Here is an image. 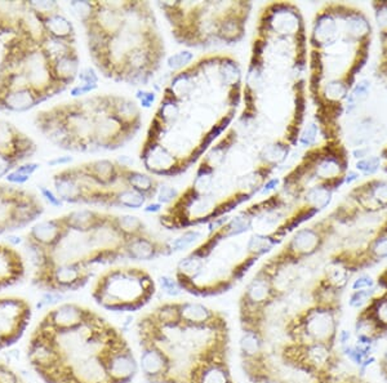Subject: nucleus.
I'll use <instances>...</instances> for the list:
<instances>
[{
	"mask_svg": "<svg viewBox=\"0 0 387 383\" xmlns=\"http://www.w3.org/2000/svg\"><path fill=\"white\" fill-rule=\"evenodd\" d=\"M139 368L146 383H238L231 364V328L223 312L172 300L136 324Z\"/></svg>",
	"mask_w": 387,
	"mask_h": 383,
	"instance_id": "f257e3e1",
	"label": "nucleus"
},
{
	"mask_svg": "<svg viewBox=\"0 0 387 383\" xmlns=\"http://www.w3.org/2000/svg\"><path fill=\"white\" fill-rule=\"evenodd\" d=\"M27 357L45 383H132L140 373L123 332L75 302L45 313L31 334Z\"/></svg>",
	"mask_w": 387,
	"mask_h": 383,
	"instance_id": "f03ea898",
	"label": "nucleus"
},
{
	"mask_svg": "<svg viewBox=\"0 0 387 383\" xmlns=\"http://www.w3.org/2000/svg\"><path fill=\"white\" fill-rule=\"evenodd\" d=\"M157 291V283L146 268L118 266L97 277L92 298L106 311L131 313L145 309L154 300Z\"/></svg>",
	"mask_w": 387,
	"mask_h": 383,
	"instance_id": "7ed1b4c3",
	"label": "nucleus"
},
{
	"mask_svg": "<svg viewBox=\"0 0 387 383\" xmlns=\"http://www.w3.org/2000/svg\"><path fill=\"white\" fill-rule=\"evenodd\" d=\"M342 309L311 302L296 312L284 325L285 341L294 345L337 348Z\"/></svg>",
	"mask_w": 387,
	"mask_h": 383,
	"instance_id": "20e7f679",
	"label": "nucleus"
},
{
	"mask_svg": "<svg viewBox=\"0 0 387 383\" xmlns=\"http://www.w3.org/2000/svg\"><path fill=\"white\" fill-rule=\"evenodd\" d=\"M283 298L284 295L274 286L273 280L257 271L239 297L240 333L266 336L270 310Z\"/></svg>",
	"mask_w": 387,
	"mask_h": 383,
	"instance_id": "39448f33",
	"label": "nucleus"
},
{
	"mask_svg": "<svg viewBox=\"0 0 387 383\" xmlns=\"http://www.w3.org/2000/svg\"><path fill=\"white\" fill-rule=\"evenodd\" d=\"M279 361L294 375L308 377L311 383H324L335 378L340 366L337 348L283 342L278 348Z\"/></svg>",
	"mask_w": 387,
	"mask_h": 383,
	"instance_id": "423d86ee",
	"label": "nucleus"
},
{
	"mask_svg": "<svg viewBox=\"0 0 387 383\" xmlns=\"http://www.w3.org/2000/svg\"><path fill=\"white\" fill-rule=\"evenodd\" d=\"M93 277L92 268L80 265H56L35 271L33 284L45 292H78L88 284Z\"/></svg>",
	"mask_w": 387,
	"mask_h": 383,
	"instance_id": "0eeeda50",
	"label": "nucleus"
},
{
	"mask_svg": "<svg viewBox=\"0 0 387 383\" xmlns=\"http://www.w3.org/2000/svg\"><path fill=\"white\" fill-rule=\"evenodd\" d=\"M31 319V306L19 297H0V336L6 348L16 345Z\"/></svg>",
	"mask_w": 387,
	"mask_h": 383,
	"instance_id": "6e6552de",
	"label": "nucleus"
},
{
	"mask_svg": "<svg viewBox=\"0 0 387 383\" xmlns=\"http://www.w3.org/2000/svg\"><path fill=\"white\" fill-rule=\"evenodd\" d=\"M57 108L61 114L62 119L68 129L70 131L72 138L77 143V152H95L93 150V131L96 119L87 114L77 99L72 102L60 104Z\"/></svg>",
	"mask_w": 387,
	"mask_h": 383,
	"instance_id": "1a4fd4ad",
	"label": "nucleus"
},
{
	"mask_svg": "<svg viewBox=\"0 0 387 383\" xmlns=\"http://www.w3.org/2000/svg\"><path fill=\"white\" fill-rule=\"evenodd\" d=\"M140 159L151 176L175 177L189 170L187 161L177 158L161 142L142 146Z\"/></svg>",
	"mask_w": 387,
	"mask_h": 383,
	"instance_id": "9d476101",
	"label": "nucleus"
},
{
	"mask_svg": "<svg viewBox=\"0 0 387 383\" xmlns=\"http://www.w3.org/2000/svg\"><path fill=\"white\" fill-rule=\"evenodd\" d=\"M131 128L120 123L114 115L102 116L97 119L93 131V150L114 152L124 147L136 136Z\"/></svg>",
	"mask_w": 387,
	"mask_h": 383,
	"instance_id": "9b49d317",
	"label": "nucleus"
},
{
	"mask_svg": "<svg viewBox=\"0 0 387 383\" xmlns=\"http://www.w3.org/2000/svg\"><path fill=\"white\" fill-rule=\"evenodd\" d=\"M35 125L38 131L56 147L66 152H77L75 140L65 124L57 106L40 111L35 116Z\"/></svg>",
	"mask_w": 387,
	"mask_h": 383,
	"instance_id": "f8f14e48",
	"label": "nucleus"
},
{
	"mask_svg": "<svg viewBox=\"0 0 387 383\" xmlns=\"http://www.w3.org/2000/svg\"><path fill=\"white\" fill-rule=\"evenodd\" d=\"M0 152H8L22 164L35 155L36 143L16 125L0 120Z\"/></svg>",
	"mask_w": 387,
	"mask_h": 383,
	"instance_id": "ddd939ff",
	"label": "nucleus"
},
{
	"mask_svg": "<svg viewBox=\"0 0 387 383\" xmlns=\"http://www.w3.org/2000/svg\"><path fill=\"white\" fill-rule=\"evenodd\" d=\"M171 254H173L171 243L154 238L151 232L129 239L125 244V257L129 261H154Z\"/></svg>",
	"mask_w": 387,
	"mask_h": 383,
	"instance_id": "4468645a",
	"label": "nucleus"
},
{
	"mask_svg": "<svg viewBox=\"0 0 387 383\" xmlns=\"http://www.w3.org/2000/svg\"><path fill=\"white\" fill-rule=\"evenodd\" d=\"M89 25H93L107 38L116 35L124 26L123 1H97L96 15Z\"/></svg>",
	"mask_w": 387,
	"mask_h": 383,
	"instance_id": "2eb2a0df",
	"label": "nucleus"
},
{
	"mask_svg": "<svg viewBox=\"0 0 387 383\" xmlns=\"http://www.w3.org/2000/svg\"><path fill=\"white\" fill-rule=\"evenodd\" d=\"M114 214L105 213L96 209H77L62 215V221L70 231L89 234L110 222Z\"/></svg>",
	"mask_w": 387,
	"mask_h": 383,
	"instance_id": "dca6fc26",
	"label": "nucleus"
},
{
	"mask_svg": "<svg viewBox=\"0 0 387 383\" xmlns=\"http://www.w3.org/2000/svg\"><path fill=\"white\" fill-rule=\"evenodd\" d=\"M25 277L21 254L8 244L0 243V292L19 283Z\"/></svg>",
	"mask_w": 387,
	"mask_h": 383,
	"instance_id": "f3484780",
	"label": "nucleus"
},
{
	"mask_svg": "<svg viewBox=\"0 0 387 383\" xmlns=\"http://www.w3.org/2000/svg\"><path fill=\"white\" fill-rule=\"evenodd\" d=\"M79 167L81 172L100 188H113L120 182V165L116 161L100 159L84 163Z\"/></svg>",
	"mask_w": 387,
	"mask_h": 383,
	"instance_id": "a211bd4d",
	"label": "nucleus"
},
{
	"mask_svg": "<svg viewBox=\"0 0 387 383\" xmlns=\"http://www.w3.org/2000/svg\"><path fill=\"white\" fill-rule=\"evenodd\" d=\"M45 212V206L34 194L22 190L18 195L12 211V220L15 230H21L36 220Z\"/></svg>",
	"mask_w": 387,
	"mask_h": 383,
	"instance_id": "6ab92c4d",
	"label": "nucleus"
},
{
	"mask_svg": "<svg viewBox=\"0 0 387 383\" xmlns=\"http://www.w3.org/2000/svg\"><path fill=\"white\" fill-rule=\"evenodd\" d=\"M69 229L62 221L61 217L39 221L29 230L27 236L43 245L48 250H53L69 234Z\"/></svg>",
	"mask_w": 387,
	"mask_h": 383,
	"instance_id": "aec40b11",
	"label": "nucleus"
},
{
	"mask_svg": "<svg viewBox=\"0 0 387 383\" xmlns=\"http://www.w3.org/2000/svg\"><path fill=\"white\" fill-rule=\"evenodd\" d=\"M120 184L124 188H131L133 191L139 193L140 195L145 196L146 200L157 197L159 188L163 185L159 179L152 177L151 174L142 173L140 170L123 167V165H120Z\"/></svg>",
	"mask_w": 387,
	"mask_h": 383,
	"instance_id": "412c9836",
	"label": "nucleus"
},
{
	"mask_svg": "<svg viewBox=\"0 0 387 383\" xmlns=\"http://www.w3.org/2000/svg\"><path fill=\"white\" fill-rule=\"evenodd\" d=\"M30 12L40 22V25L43 27V30H45L47 35L52 36V38H56V39H61V40L69 42V43H72V44L77 43L75 27L72 25L70 19L62 13L61 10L56 12V13H51V15H42V13L33 12V10H30Z\"/></svg>",
	"mask_w": 387,
	"mask_h": 383,
	"instance_id": "4be33fe9",
	"label": "nucleus"
},
{
	"mask_svg": "<svg viewBox=\"0 0 387 383\" xmlns=\"http://www.w3.org/2000/svg\"><path fill=\"white\" fill-rule=\"evenodd\" d=\"M43 102L45 99L31 88L0 93V111L6 113H27Z\"/></svg>",
	"mask_w": 387,
	"mask_h": 383,
	"instance_id": "5701e85b",
	"label": "nucleus"
},
{
	"mask_svg": "<svg viewBox=\"0 0 387 383\" xmlns=\"http://www.w3.org/2000/svg\"><path fill=\"white\" fill-rule=\"evenodd\" d=\"M340 36V27L332 12H322L314 22L311 44L317 48H326L335 44Z\"/></svg>",
	"mask_w": 387,
	"mask_h": 383,
	"instance_id": "b1692460",
	"label": "nucleus"
},
{
	"mask_svg": "<svg viewBox=\"0 0 387 383\" xmlns=\"http://www.w3.org/2000/svg\"><path fill=\"white\" fill-rule=\"evenodd\" d=\"M110 114L136 133L141 129V107L134 99L114 95V102Z\"/></svg>",
	"mask_w": 387,
	"mask_h": 383,
	"instance_id": "393cba45",
	"label": "nucleus"
},
{
	"mask_svg": "<svg viewBox=\"0 0 387 383\" xmlns=\"http://www.w3.org/2000/svg\"><path fill=\"white\" fill-rule=\"evenodd\" d=\"M52 72L56 81L66 88L78 79L80 72V58L78 51L63 56L52 63Z\"/></svg>",
	"mask_w": 387,
	"mask_h": 383,
	"instance_id": "a878e982",
	"label": "nucleus"
},
{
	"mask_svg": "<svg viewBox=\"0 0 387 383\" xmlns=\"http://www.w3.org/2000/svg\"><path fill=\"white\" fill-rule=\"evenodd\" d=\"M38 44L43 49V52L47 54V57L51 60V63L61 58L63 56H68V54L78 51L77 45L61 40V39H56L52 36L47 35L45 33L38 39Z\"/></svg>",
	"mask_w": 387,
	"mask_h": 383,
	"instance_id": "bb28decb",
	"label": "nucleus"
},
{
	"mask_svg": "<svg viewBox=\"0 0 387 383\" xmlns=\"http://www.w3.org/2000/svg\"><path fill=\"white\" fill-rule=\"evenodd\" d=\"M113 221H114L116 229L122 232L128 241L133 239V238H137V236L150 234L148 226L137 215H132V214L114 215Z\"/></svg>",
	"mask_w": 387,
	"mask_h": 383,
	"instance_id": "cd10ccee",
	"label": "nucleus"
},
{
	"mask_svg": "<svg viewBox=\"0 0 387 383\" xmlns=\"http://www.w3.org/2000/svg\"><path fill=\"white\" fill-rule=\"evenodd\" d=\"M290 150L288 143L284 141H275L264 146L258 155V161L264 165L275 168L288 158Z\"/></svg>",
	"mask_w": 387,
	"mask_h": 383,
	"instance_id": "c85d7f7f",
	"label": "nucleus"
},
{
	"mask_svg": "<svg viewBox=\"0 0 387 383\" xmlns=\"http://www.w3.org/2000/svg\"><path fill=\"white\" fill-rule=\"evenodd\" d=\"M145 204H146V197L140 195L139 193L133 191L131 188H124V186L113 188L111 206L127 208V209H140Z\"/></svg>",
	"mask_w": 387,
	"mask_h": 383,
	"instance_id": "c756f323",
	"label": "nucleus"
},
{
	"mask_svg": "<svg viewBox=\"0 0 387 383\" xmlns=\"http://www.w3.org/2000/svg\"><path fill=\"white\" fill-rule=\"evenodd\" d=\"M24 250L35 271H40L49 265V250L29 236L24 241Z\"/></svg>",
	"mask_w": 387,
	"mask_h": 383,
	"instance_id": "7c9ffc66",
	"label": "nucleus"
},
{
	"mask_svg": "<svg viewBox=\"0 0 387 383\" xmlns=\"http://www.w3.org/2000/svg\"><path fill=\"white\" fill-rule=\"evenodd\" d=\"M332 191H333L332 188H328L324 182H322L314 188H308L305 194V202L310 206L317 208V211L324 209L326 205L331 203Z\"/></svg>",
	"mask_w": 387,
	"mask_h": 383,
	"instance_id": "2f4dec72",
	"label": "nucleus"
},
{
	"mask_svg": "<svg viewBox=\"0 0 387 383\" xmlns=\"http://www.w3.org/2000/svg\"><path fill=\"white\" fill-rule=\"evenodd\" d=\"M370 31V24L364 16L354 13L345 18V34L354 40L363 39Z\"/></svg>",
	"mask_w": 387,
	"mask_h": 383,
	"instance_id": "473e14b6",
	"label": "nucleus"
},
{
	"mask_svg": "<svg viewBox=\"0 0 387 383\" xmlns=\"http://www.w3.org/2000/svg\"><path fill=\"white\" fill-rule=\"evenodd\" d=\"M69 9L71 13L74 15V17L79 21L83 26L86 27L89 25L97 10V1H70Z\"/></svg>",
	"mask_w": 387,
	"mask_h": 383,
	"instance_id": "72a5a7b5",
	"label": "nucleus"
},
{
	"mask_svg": "<svg viewBox=\"0 0 387 383\" xmlns=\"http://www.w3.org/2000/svg\"><path fill=\"white\" fill-rule=\"evenodd\" d=\"M203 236H204V234L200 230L189 229V230L182 232L175 241H169L172 252L176 253V252H181V250H189L190 247H193L195 243L202 241Z\"/></svg>",
	"mask_w": 387,
	"mask_h": 383,
	"instance_id": "f704fd0d",
	"label": "nucleus"
},
{
	"mask_svg": "<svg viewBox=\"0 0 387 383\" xmlns=\"http://www.w3.org/2000/svg\"><path fill=\"white\" fill-rule=\"evenodd\" d=\"M370 90V83L368 81H361L352 88V92L346 98V110L352 113L356 107L359 106L365 98L368 97Z\"/></svg>",
	"mask_w": 387,
	"mask_h": 383,
	"instance_id": "c9c22d12",
	"label": "nucleus"
},
{
	"mask_svg": "<svg viewBox=\"0 0 387 383\" xmlns=\"http://www.w3.org/2000/svg\"><path fill=\"white\" fill-rule=\"evenodd\" d=\"M324 97L328 101L338 102L341 99L347 98L349 95V84L342 79H335V81H328L324 85Z\"/></svg>",
	"mask_w": 387,
	"mask_h": 383,
	"instance_id": "e433bc0d",
	"label": "nucleus"
},
{
	"mask_svg": "<svg viewBox=\"0 0 387 383\" xmlns=\"http://www.w3.org/2000/svg\"><path fill=\"white\" fill-rule=\"evenodd\" d=\"M368 261H382L387 259V234L384 232L381 234L379 238H376L374 241L370 243L368 247Z\"/></svg>",
	"mask_w": 387,
	"mask_h": 383,
	"instance_id": "4c0bfd02",
	"label": "nucleus"
},
{
	"mask_svg": "<svg viewBox=\"0 0 387 383\" xmlns=\"http://www.w3.org/2000/svg\"><path fill=\"white\" fill-rule=\"evenodd\" d=\"M193 61L194 54H191L190 51H181V52L172 54L167 60V65L173 74H176V72L185 70L186 67H189L193 63Z\"/></svg>",
	"mask_w": 387,
	"mask_h": 383,
	"instance_id": "58836bf2",
	"label": "nucleus"
},
{
	"mask_svg": "<svg viewBox=\"0 0 387 383\" xmlns=\"http://www.w3.org/2000/svg\"><path fill=\"white\" fill-rule=\"evenodd\" d=\"M374 288H370V289H361V291H352V295H350V300H349V304L352 309H364L368 303L370 302V300L374 297Z\"/></svg>",
	"mask_w": 387,
	"mask_h": 383,
	"instance_id": "ea45409f",
	"label": "nucleus"
},
{
	"mask_svg": "<svg viewBox=\"0 0 387 383\" xmlns=\"http://www.w3.org/2000/svg\"><path fill=\"white\" fill-rule=\"evenodd\" d=\"M27 8L33 12H36V13H42V15H51V13H56V12H60L61 10V7L57 1H47V0H43V1H26L25 3Z\"/></svg>",
	"mask_w": 387,
	"mask_h": 383,
	"instance_id": "a19ab883",
	"label": "nucleus"
},
{
	"mask_svg": "<svg viewBox=\"0 0 387 383\" xmlns=\"http://www.w3.org/2000/svg\"><path fill=\"white\" fill-rule=\"evenodd\" d=\"M19 161L8 152H0V179H6L12 170H16Z\"/></svg>",
	"mask_w": 387,
	"mask_h": 383,
	"instance_id": "79ce46f5",
	"label": "nucleus"
},
{
	"mask_svg": "<svg viewBox=\"0 0 387 383\" xmlns=\"http://www.w3.org/2000/svg\"><path fill=\"white\" fill-rule=\"evenodd\" d=\"M178 195H180V193H178V190L176 188L169 186V185H161L160 188H159L157 200L161 205L172 204L178 197Z\"/></svg>",
	"mask_w": 387,
	"mask_h": 383,
	"instance_id": "37998d69",
	"label": "nucleus"
},
{
	"mask_svg": "<svg viewBox=\"0 0 387 383\" xmlns=\"http://www.w3.org/2000/svg\"><path fill=\"white\" fill-rule=\"evenodd\" d=\"M381 164L379 156H370V158H364L361 161L356 163V170H361L365 174H373L374 172H377Z\"/></svg>",
	"mask_w": 387,
	"mask_h": 383,
	"instance_id": "c03bdc74",
	"label": "nucleus"
},
{
	"mask_svg": "<svg viewBox=\"0 0 387 383\" xmlns=\"http://www.w3.org/2000/svg\"><path fill=\"white\" fill-rule=\"evenodd\" d=\"M317 125L315 123H310L308 127H305V129L299 136V145H302L305 147H310L317 142Z\"/></svg>",
	"mask_w": 387,
	"mask_h": 383,
	"instance_id": "a18cd8bd",
	"label": "nucleus"
},
{
	"mask_svg": "<svg viewBox=\"0 0 387 383\" xmlns=\"http://www.w3.org/2000/svg\"><path fill=\"white\" fill-rule=\"evenodd\" d=\"M370 195L381 205H387V182H376L370 188Z\"/></svg>",
	"mask_w": 387,
	"mask_h": 383,
	"instance_id": "49530a36",
	"label": "nucleus"
},
{
	"mask_svg": "<svg viewBox=\"0 0 387 383\" xmlns=\"http://www.w3.org/2000/svg\"><path fill=\"white\" fill-rule=\"evenodd\" d=\"M78 79H79L80 83H83V84H96V85H98L100 76H98V74H97L96 70H95L93 67L86 66V67L80 69Z\"/></svg>",
	"mask_w": 387,
	"mask_h": 383,
	"instance_id": "de8ad7c7",
	"label": "nucleus"
},
{
	"mask_svg": "<svg viewBox=\"0 0 387 383\" xmlns=\"http://www.w3.org/2000/svg\"><path fill=\"white\" fill-rule=\"evenodd\" d=\"M39 191H40L42 196L45 197V202H47L48 204L54 206V208H61L62 205L65 204L56 193H53L52 190L45 188L43 185L39 186Z\"/></svg>",
	"mask_w": 387,
	"mask_h": 383,
	"instance_id": "09e8293b",
	"label": "nucleus"
},
{
	"mask_svg": "<svg viewBox=\"0 0 387 383\" xmlns=\"http://www.w3.org/2000/svg\"><path fill=\"white\" fill-rule=\"evenodd\" d=\"M97 88H98V85H96V84H83V83H80V84H77L71 88L70 96L78 99V98L84 97L86 95L95 92Z\"/></svg>",
	"mask_w": 387,
	"mask_h": 383,
	"instance_id": "8fccbe9b",
	"label": "nucleus"
},
{
	"mask_svg": "<svg viewBox=\"0 0 387 383\" xmlns=\"http://www.w3.org/2000/svg\"><path fill=\"white\" fill-rule=\"evenodd\" d=\"M63 298H65V294L63 293H58V292H45L43 295H42V300L36 304V307H38V309H43V307L48 306V304L61 302Z\"/></svg>",
	"mask_w": 387,
	"mask_h": 383,
	"instance_id": "3c124183",
	"label": "nucleus"
},
{
	"mask_svg": "<svg viewBox=\"0 0 387 383\" xmlns=\"http://www.w3.org/2000/svg\"><path fill=\"white\" fill-rule=\"evenodd\" d=\"M136 98L140 101V104H139L140 107L150 108L155 101V93L150 92V90H139L136 93Z\"/></svg>",
	"mask_w": 387,
	"mask_h": 383,
	"instance_id": "603ef678",
	"label": "nucleus"
},
{
	"mask_svg": "<svg viewBox=\"0 0 387 383\" xmlns=\"http://www.w3.org/2000/svg\"><path fill=\"white\" fill-rule=\"evenodd\" d=\"M376 283L373 277L370 275H361L354 283H352V291H361V289H370L374 288Z\"/></svg>",
	"mask_w": 387,
	"mask_h": 383,
	"instance_id": "864d4df0",
	"label": "nucleus"
},
{
	"mask_svg": "<svg viewBox=\"0 0 387 383\" xmlns=\"http://www.w3.org/2000/svg\"><path fill=\"white\" fill-rule=\"evenodd\" d=\"M38 170H40V164H39V163H35V161H27V163L19 164L15 170H17L18 173H21V174H24V176H26V177H30V179H31V176H34Z\"/></svg>",
	"mask_w": 387,
	"mask_h": 383,
	"instance_id": "5fc2aeb1",
	"label": "nucleus"
},
{
	"mask_svg": "<svg viewBox=\"0 0 387 383\" xmlns=\"http://www.w3.org/2000/svg\"><path fill=\"white\" fill-rule=\"evenodd\" d=\"M160 283H161L163 289H164L167 293L172 294V295H176V294L181 292V289H180L178 284H177L176 279H175V277H160Z\"/></svg>",
	"mask_w": 387,
	"mask_h": 383,
	"instance_id": "6e6d98bb",
	"label": "nucleus"
},
{
	"mask_svg": "<svg viewBox=\"0 0 387 383\" xmlns=\"http://www.w3.org/2000/svg\"><path fill=\"white\" fill-rule=\"evenodd\" d=\"M6 181H7V184L12 185V186H22L30 181V177H26V176L18 173L17 170H12L8 176L6 177Z\"/></svg>",
	"mask_w": 387,
	"mask_h": 383,
	"instance_id": "4d7b16f0",
	"label": "nucleus"
},
{
	"mask_svg": "<svg viewBox=\"0 0 387 383\" xmlns=\"http://www.w3.org/2000/svg\"><path fill=\"white\" fill-rule=\"evenodd\" d=\"M376 18H377L379 26L382 30H387V3L379 6V8L376 12Z\"/></svg>",
	"mask_w": 387,
	"mask_h": 383,
	"instance_id": "13d9d810",
	"label": "nucleus"
},
{
	"mask_svg": "<svg viewBox=\"0 0 387 383\" xmlns=\"http://www.w3.org/2000/svg\"><path fill=\"white\" fill-rule=\"evenodd\" d=\"M72 156L70 155H63V156H56L51 161H48L49 167H63V165H69L72 163Z\"/></svg>",
	"mask_w": 387,
	"mask_h": 383,
	"instance_id": "bf43d9fd",
	"label": "nucleus"
},
{
	"mask_svg": "<svg viewBox=\"0 0 387 383\" xmlns=\"http://www.w3.org/2000/svg\"><path fill=\"white\" fill-rule=\"evenodd\" d=\"M279 185V179H269L266 181V184L264 185V188H261V191H260V194H269L270 191H274L275 188Z\"/></svg>",
	"mask_w": 387,
	"mask_h": 383,
	"instance_id": "052dcab7",
	"label": "nucleus"
},
{
	"mask_svg": "<svg viewBox=\"0 0 387 383\" xmlns=\"http://www.w3.org/2000/svg\"><path fill=\"white\" fill-rule=\"evenodd\" d=\"M24 238H21V236H17V235H13V234H8L7 235V238H6V241H7V244L10 245V247H17L19 244H24Z\"/></svg>",
	"mask_w": 387,
	"mask_h": 383,
	"instance_id": "680f3d73",
	"label": "nucleus"
},
{
	"mask_svg": "<svg viewBox=\"0 0 387 383\" xmlns=\"http://www.w3.org/2000/svg\"><path fill=\"white\" fill-rule=\"evenodd\" d=\"M161 208H163V205L157 202V203H151L146 208H143V212L145 213H159L161 211Z\"/></svg>",
	"mask_w": 387,
	"mask_h": 383,
	"instance_id": "e2e57ef3",
	"label": "nucleus"
},
{
	"mask_svg": "<svg viewBox=\"0 0 387 383\" xmlns=\"http://www.w3.org/2000/svg\"><path fill=\"white\" fill-rule=\"evenodd\" d=\"M359 179V173H356V172H349V174L345 177V182L346 184H352L354 181H356V179Z\"/></svg>",
	"mask_w": 387,
	"mask_h": 383,
	"instance_id": "0e129e2a",
	"label": "nucleus"
},
{
	"mask_svg": "<svg viewBox=\"0 0 387 383\" xmlns=\"http://www.w3.org/2000/svg\"><path fill=\"white\" fill-rule=\"evenodd\" d=\"M381 364V369H387V348L385 350V352H384V355L381 357V361H379Z\"/></svg>",
	"mask_w": 387,
	"mask_h": 383,
	"instance_id": "69168bd1",
	"label": "nucleus"
},
{
	"mask_svg": "<svg viewBox=\"0 0 387 383\" xmlns=\"http://www.w3.org/2000/svg\"><path fill=\"white\" fill-rule=\"evenodd\" d=\"M367 152H368V150H367V149H365V150H355V152H354V155H355V158H361V159H364V158H365V156H367Z\"/></svg>",
	"mask_w": 387,
	"mask_h": 383,
	"instance_id": "338daca9",
	"label": "nucleus"
},
{
	"mask_svg": "<svg viewBox=\"0 0 387 383\" xmlns=\"http://www.w3.org/2000/svg\"><path fill=\"white\" fill-rule=\"evenodd\" d=\"M385 232H386V234H387V230H386V231H385Z\"/></svg>",
	"mask_w": 387,
	"mask_h": 383,
	"instance_id": "774afa93",
	"label": "nucleus"
}]
</instances>
